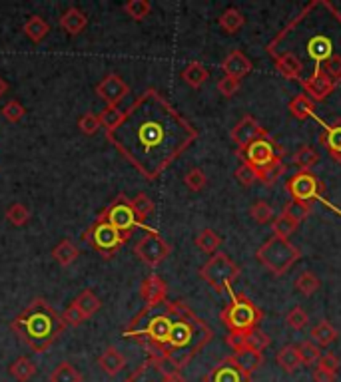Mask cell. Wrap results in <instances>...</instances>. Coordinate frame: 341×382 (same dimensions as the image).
Here are the masks:
<instances>
[{"label": "cell", "mask_w": 341, "mask_h": 382, "mask_svg": "<svg viewBox=\"0 0 341 382\" xmlns=\"http://www.w3.org/2000/svg\"><path fill=\"white\" fill-rule=\"evenodd\" d=\"M210 78V70L200 64V62H190L188 66L182 70V80L190 88H200L205 80Z\"/></svg>", "instance_id": "cell-26"}, {"label": "cell", "mask_w": 341, "mask_h": 382, "mask_svg": "<svg viewBox=\"0 0 341 382\" xmlns=\"http://www.w3.org/2000/svg\"><path fill=\"white\" fill-rule=\"evenodd\" d=\"M9 373L16 382H29L36 374V364L32 363L29 356H20L10 364Z\"/></svg>", "instance_id": "cell-28"}, {"label": "cell", "mask_w": 341, "mask_h": 382, "mask_svg": "<svg viewBox=\"0 0 341 382\" xmlns=\"http://www.w3.org/2000/svg\"><path fill=\"white\" fill-rule=\"evenodd\" d=\"M282 213H285L287 217H292V220L300 225L303 220H307V217H310V213H312V205L302 203V201L292 200L290 203H285V207H283Z\"/></svg>", "instance_id": "cell-44"}, {"label": "cell", "mask_w": 341, "mask_h": 382, "mask_svg": "<svg viewBox=\"0 0 341 382\" xmlns=\"http://www.w3.org/2000/svg\"><path fill=\"white\" fill-rule=\"evenodd\" d=\"M275 363L285 373H295L297 368H302V358H300V351L295 344H285L280 349V353L275 354Z\"/></svg>", "instance_id": "cell-24"}, {"label": "cell", "mask_w": 341, "mask_h": 382, "mask_svg": "<svg viewBox=\"0 0 341 382\" xmlns=\"http://www.w3.org/2000/svg\"><path fill=\"white\" fill-rule=\"evenodd\" d=\"M285 323H287L290 329H293V331H302V329H305L307 323H310V316H307V313L303 311L302 306H293L292 311L285 315Z\"/></svg>", "instance_id": "cell-48"}, {"label": "cell", "mask_w": 341, "mask_h": 382, "mask_svg": "<svg viewBox=\"0 0 341 382\" xmlns=\"http://www.w3.org/2000/svg\"><path fill=\"white\" fill-rule=\"evenodd\" d=\"M58 26L70 36H78L88 26V16L76 6H70L58 20Z\"/></svg>", "instance_id": "cell-20"}, {"label": "cell", "mask_w": 341, "mask_h": 382, "mask_svg": "<svg viewBox=\"0 0 341 382\" xmlns=\"http://www.w3.org/2000/svg\"><path fill=\"white\" fill-rule=\"evenodd\" d=\"M184 185L190 191H202L208 185V175L204 173V170H200V167H192L190 172L184 175Z\"/></svg>", "instance_id": "cell-46"}, {"label": "cell", "mask_w": 341, "mask_h": 382, "mask_svg": "<svg viewBox=\"0 0 341 382\" xmlns=\"http://www.w3.org/2000/svg\"><path fill=\"white\" fill-rule=\"evenodd\" d=\"M245 336H248V333H228L225 343L234 353H238V351H244L245 349Z\"/></svg>", "instance_id": "cell-55"}, {"label": "cell", "mask_w": 341, "mask_h": 382, "mask_svg": "<svg viewBox=\"0 0 341 382\" xmlns=\"http://www.w3.org/2000/svg\"><path fill=\"white\" fill-rule=\"evenodd\" d=\"M317 162H320V153L312 145H302L293 155V163L300 167V172H312V167L317 165Z\"/></svg>", "instance_id": "cell-35"}, {"label": "cell", "mask_w": 341, "mask_h": 382, "mask_svg": "<svg viewBox=\"0 0 341 382\" xmlns=\"http://www.w3.org/2000/svg\"><path fill=\"white\" fill-rule=\"evenodd\" d=\"M84 376L80 373L78 368L68 361L60 363L52 373H50V382H82Z\"/></svg>", "instance_id": "cell-33"}, {"label": "cell", "mask_w": 341, "mask_h": 382, "mask_svg": "<svg viewBox=\"0 0 341 382\" xmlns=\"http://www.w3.org/2000/svg\"><path fill=\"white\" fill-rule=\"evenodd\" d=\"M140 296L144 299L146 305H154V303L166 301L168 299L166 281L160 277V275H156V273L148 275V277L142 281V285H140Z\"/></svg>", "instance_id": "cell-19"}, {"label": "cell", "mask_w": 341, "mask_h": 382, "mask_svg": "<svg viewBox=\"0 0 341 382\" xmlns=\"http://www.w3.org/2000/svg\"><path fill=\"white\" fill-rule=\"evenodd\" d=\"M74 305L78 306L80 311L90 319V316L96 315L98 311L102 309V301H100V296L94 295L90 289H84V291L74 299Z\"/></svg>", "instance_id": "cell-34"}, {"label": "cell", "mask_w": 341, "mask_h": 382, "mask_svg": "<svg viewBox=\"0 0 341 382\" xmlns=\"http://www.w3.org/2000/svg\"><path fill=\"white\" fill-rule=\"evenodd\" d=\"M337 86V82L330 78L325 72H320V74H313L307 80H303L302 88L305 90V96L312 100V102H322L327 96L332 94L333 90Z\"/></svg>", "instance_id": "cell-17"}, {"label": "cell", "mask_w": 341, "mask_h": 382, "mask_svg": "<svg viewBox=\"0 0 341 382\" xmlns=\"http://www.w3.org/2000/svg\"><path fill=\"white\" fill-rule=\"evenodd\" d=\"M218 24H220V29L224 30L225 34H235L245 24V16L238 9H228L220 14Z\"/></svg>", "instance_id": "cell-29"}, {"label": "cell", "mask_w": 341, "mask_h": 382, "mask_svg": "<svg viewBox=\"0 0 341 382\" xmlns=\"http://www.w3.org/2000/svg\"><path fill=\"white\" fill-rule=\"evenodd\" d=\"M240 86H242V82H240V80L224 76L220 82H218V92L224 96V98H232V96L240 90Z\"/></svg>", "instance_id": "cell-53"}, {"label": "cell", "mask_w": 341, "mask_h": 382, "mask_svg": "<svg viewBox=\"0 0 341 382\" xmlns=\"http://www.w3.org/2000/svg\"><path fill=\"white\" fill-rule=\"evenodd\" d=\"M122 10L126 12L130 19L140 22V20H144L152 12V4L148 0H130V2H126L122 6Z\"/></svg>", "instance_id": "cell-43"}, {"label": "cell", "mask_w": 341, "mask_h": 382, "mask_svg": "<svg viewBox=\"0 0 341 382\" xmlns=\"http://www.w3.org/2000/svg\"><path fill=\"white\" fill-rule=\"evenodd\" d=\"M255 173H258V182H262L263 185H273L285 173V163L282 160H278L275 163H272V165H268V167H263V170Z\"/></svg>", "instance_id": "cell-42"}, {"label": "cell", "mask_w": 341, "mask_h": 382, "mask_svg": "<svg viewBox=\"0 0 341 382\" xmlns=\"http://www.w3.org/2000/svg\"><path fill=\"white\" fill-rule=\"evenodd\" d=\"M315 366H320L323 371H330V373L337 374V371H340L341 366V361L333 353H323L322 358H320V363L315 364Z\"/></svg>", "instance_id": "cell-54"}, {"label": "cell", "mask_w": 341, "mask_h": 382, "mask_svg": "<svg viewBox=\"0 0 341 382\" xmlns=\"http://www.w3.org/2000/svg\"><path fill=\"white\" fill-rule=\"evenodd\" d=\"M238 158L242 162L250 163L255 172H260V170L272 165L278 160H282V150L278 148V143L273 142L272 135L265 134L262 138H258L255 142L250 143L244 150H238Z\"/></svg>", "instance_id": "cell-11"}, {"label": "cell", "mask_w": 341, "mask_h": 382, "mask_svg": "<svg viewBox=\"0 0 341 382\" xmlns=\"http://www.w3.org/2000/svg\"><path fill=\"white\" fill-rule=\"evenodd\" d=\"M320 143L341 165V120H335L333 124L325 125V130L320 135Z\"/></svg>", "instance_id": "cell-21"}, {"label": "cell", "mask_w": 341, "mask_h": 382, "mask_svg": "<svg viewBox=\"0 0 341 382\" xmlns=\"http://www.w3.org/2000/svg\"><path fill=\"white\" fill-rule=\"evenodd\" d=\"M62 321L66 323V326H78L82 325L84 321H88V316L84 315L74 303H70V305L66 306V311H64V315H62Z\"/></svg>", "instance_id": "cell-52"}, {"label": "cell", "mask_w": 341, "mask_h": 382, "mask_svg": "<svg viewBox=\"0 0 341 382\" xmlns=\"http://www.w3.org/2000/svg\"><path fill=\"white\" fill-rule=\"evenodd\" d=\"M297 351H300L302 364H305V366H315V364L320 363V358H322L323 354L322 346H317L313 341H303V343L297 346Z\"/></svg>", "instance_id": "cell-40"}, {"label": "cell", "mask_w": 341, "mask_h": 382, "mask_svg": "<svg viewBox=\"0 0 341 382\" xmlns=\"http://www.w3.org/2000/svg\"><path fill=\"white\" fill-rule=\"evenodd\" d=\"M78 128L82 134L94 135L98 130L102 128V124H100V118H98V114L86 112V114H82L78 118Z\"/></svg>", "instance_id": "cell-50"}, {"label": "cell", "mask_w": 341, "mask_h": 382, "mask_svg": "<svg viewBox=\"0 0 341 382\" xmlns=\"http://www.w3.org/2000/svg\"><path fill=\"white\" fill-rule=\"evenodd\" d=\"M250 217L255 221V223H270L273 221V207L270 203H265V201H255L254 205L250 207Z\"/></svg>", "instance_id": "cell-47"}, {"label": "cell", "mask_w": 341, "mask_h": 382, "mask_svg": "<svg viewBox=\"0 0 341 382\" xmlns=\"http://www.w3.org/2000/svg\"><path fill=\"white\" fill-rule=\"evenodd\" d=\"M204 382H252V374L245 373L234 356H225L205 374Z\"/></svg>", "instance_id": "cell-14"}, {"label": "cell", "mask_w": 341, "mask_h": 382, "mask_svg": "<svg viewBox=\"0 0 341 382\" xmlns=\"http://www.w3.org/2000/svg\"><path fill=\"white\" fill-rule=\"evenodd\" d=\"M2 115H4V120H9L10 124H16L26 115V110H24V105L20 104L19 100H10V102L2 105Z\"/></svg>", "instance_id": "cell-49"}, {"label": "cell", "mask_w": 341, "mask_h": 382, "mask_svg": "<svg viewBox=\"0 0 341 382\" xmlns=\"http://www.w3.org/2000/svg\"><path fill=\"white\" fill-rule=\"evenodd\" d=\"M98 217L106 220L108 223H112L118 231L126 233L130 237H132L134 229H144L146 233L148 231H154L150 225H146L144 221L138 220L136 211H134L132 203H130V200H128L124 193L116 195V200L112 201V203H108L106 207L98 213Z\"/></svg>", "instance_id": "cell-9"}, {"label": "cell", "mask_w": 341, "mask_h": 382, "mask_svg": "<svg viewBox=\"0 0 341 382\" xmlns=\"http://www.w3.org/2000/svg\"><path fill=\"white\" fill-rule=\"evenodd\" d=\"M337 334H340L337 333V329H335L330 321H320V323L312 329V339L317 346H330L332 343H335Z\"/></svg>", "instance_id": "cell-30"}, {"label": "cell", "mask_w": 341, "mask_h": 382, "mask_svg": "<svg viewBox=\"0 0 341 382\" xmlns=\"http://www.w3.org/2000/svg\"><path fill=\"white\" fill-rule=\"evenodd\" d=\"M195 247L208 255H214L218 253V249L222 247V237L214 229H202L195 235Z\"/></svg>", "instance_id": "cell-32"}, {"label": "cell", "mask_w": 341, "mask_h": 382, "mask_svg": "<svg viewBox=\"0 0 341 382\" xmlns=\"http://www.w3.org/2000/svg\"><path fill=\"white\" fill-rule=\"evenodd\" d=\"M6 221H9L10 225H14V227H24L26 223L32 217V213L30 210L24 205V203H12L9 205V210H6Z\"/></svg>", "instance_id": "cell-38"}, {"label": "cell", "mask_w": 341, "mask_h": 382, "mask_svg": "<svg viewBox=\"0 0 341 382\" xmlns=\"http://www.w3.org/2000/svg\"><path fill=\"white\" fill-rule=\"evenodd\" d=\"M323 190V182L313 172H297L285 183V191L292 195V200L307 205H313V201L320 200Z\"/></svg>", "instance_id": "cell-13"}, {"label": "cell", "mask_w": 341, "mask_h": 382, "mask_svg": "<svg viewBox=\"0 0 341 382\" xmlns=\"http://www.w3.org/2000/svg\"><path fill=\"white\" fill-rule=\"evenodd\" d=\"M212 339H214V331L208 326V323L195 315L185 303L175 301L174 325L160 358H164L174 368L182 371L184 366H188V363H192L195 354L204 351V346Z\"/></svg>", "instance_id": "cell-3"}, {"label": "cell", "mask_w": 341, "mask_h": 382, "mask_svg": "<svg viewBox=\"0 0 341 382\" xmlns=\"http://www.w3.org/2000/svg\"><path fill=\"white\" fill-rule=\"evenodd\" d=\"M337 381V374L330 373V371H323L320 366H315L313 371V382H335Z\"/></svg>", "instance_id": "cell-56"}, {"label": "cell", "mask_w": 341, "mask_h": 382, "mask_svg": "<svg viewBox=\"0 0 341 382\" xmlns=\"http://www.w3.org/2000/svg\"><path fill=\"white\" fill-rule=\"evenodd\" d=\"M170 253H172L170 243L156 229L144 233L134 245V255L140 261H144L148 267H158L162 261H166Z\"/></svg>", "instance_id": "cell-12"}, {"label": "cell", "mask_w": 341, "mask_h": 382, "mask_svg": "<svg viewBox=\"0 0 341 382\" xmlns=\"http://www.w3.org/2000/svg\"><path fill=\"white\" fill-rule=\"evenodd\" d=\"M272 344V336L268 333H263L262 329H254L250 331L248 336H245V349L250 351H255V353H262Z\"/></svg>", "instance_id": "cell-39"}, {"label": "cell", "mask_w": 341, "mask_h": 382, "mask_svg": "<svg viewBox=\"0 0 341 382\" xmlns=\"http://www.w3.org/2000/svg\"><path fill=\"white\" fill-rule=\"evenodd\" d=\"M98 118H100L102 128H106V132H110V130H114V128L122 122L124 112H122L118 105H106V108L98 114Z\"/></svg>", "instance_id": "cell-45"}, {"label": "cell", "mask_w": 341, "mask_h": 382, "mask_svg": "<svg viewBox=\"0 0 341 382\" xmlns=\"http://www.w3.org/2000/svg\"><path fill=\"white\" fill-rule=\"evenodd\" d=\"M200 277L204 279L215 293H224V291H230L232 283L240 277V267L224 251H218L208 259V263L200 267Z\"/></svg>", "instance_id": "cell-8"}, {"label": "cell", "mask_w": 341, "mask_h": 382, "mask_svg": "<svg viewBox=\"0 0 341 382\" xmlns=\"http://www.w3.org/2000/svg\"><path fill=\"white\" fill-rule=\"evenodd\" d=\"M124 382H185L182 371L160 356H148Z\"/></svg>", "instance_id": "cell-10"}, {"label": "cell", "mask_w": 341, "mask_h": 382, "mask_svg": "<svg viewBox=\"0 0 341 382\" xmlns=\"http://www.w3.org/2000/svg\"><path fill=\"white\" fill-rule=\"evenodd\" d=\"M198 135L194 125L156 88L144 90L124 112L122 122L106 132L108 142L148 182L166 172Z\"/></svg>", "instance_id": "cell-1"}, {"label": "cell", "mask_w": 341, "mask_h": 382, "mask_svg": "<svg viewBox=\"0 0 341 382\" xmlns=\"http://www.w3.org/2000/svg\"><path fill=\"white\" fill-rule=\"evenodd\" d=\"M235 180L242 183L244 187H250V185H254L258 182V173H255V170L250 163L242 162L235 170Z\"/></svg>", "instance_id": "cell-51"}, {"label": "cell", "mask_w": 341, "mask_h": 382, "mask_svg": "<svg viewBox=\"0 0 341 382\" xmlns=\"http://www.w3.org/2000/svg\"><path fill=\"white\" fill-rule=\"evenodd\" d=\"M22 32L26 34V38L30 42H34V44H40L42 40L49 36L50 32V24L46 20L39 16V14H34V16H30L26 22H24V26H22Z\"/></svg>", "instance_id": "cell-23"}, {"label": "cell", "mask_w": 341, "mask_h": 382, "mask_svg": "<svg viewBox=\"0 0 341 382\" xmlns=\"http://www.w3.org/2000/svg\"><path fill=\"white\" fill-rule=\"evenodd\" d=\"M297 229V223L292 220V217H287L285 213L282 215H278V217H273L272 221V231H273V237H280V239H290Z\"/></svg>", "instance_id": "cell-37"}, {"label": "cell", "mask_w": 341, "mask_h": 382, "mask_svg": "<svg viewBox=\"0 0 341 382\" xmlns=\"http://www.w3.org/2000/svg\"><path fill=\"white\" fill-rule=\"evenodd\" d=\"M268 54H292L303 70V80L325 72L341 82V12L330 0H312L270 44Z\"/></svg>", "instance_id": "cell-2"}, {"label": "cell", "mask_w": 341, "mask_h": 382, "mask_svg": "<svg viewBox=\"0 0 341 382\" xmlns=\"http://www.w3.org/2000/svg\"><path fill=\"white\" fill-rule=\"evenodd\" d=\"M98 366L108 376H116L126 368V356L120 353L116 346H108V349H104V353L98 356Z\"/></svg>", "instance_id": "cell-22"}, {"label": "cell", "mask_w": 341, "mask_h": 382, "mask_svg": "<svg viewBox=\"0 0 341 382\" xmlns=\"http://www.w3.org/2000/svg\"><path fill=\"white\" fill-rule=\"evenodd\" d=\"M255 257L272 275L280 277V275H285L300 261L302 251L295 247L290 239L270 237L255 251Z\"/></svg>", "instance_id": "cell-6"}, {"label": "cell", "mask_w": 341, "mask_h": 382, "mask_svg": "<svg viewBox=\"0 0 341 382\" xmlns=\"http://www.w3.org/2000/svg\"><path fill=\"white\" fill-rule=\"evenodd\" d=\"M228 293L232 296V301L220 313V319L228 329V333H250L258 329L263 319L262 309L244 293H234L232 289Z\"/></svg>", "instance_id": "cell-5"}, {"label": "cell", "mask_w": 341, "mask_h": 382, "mask_svg": "<svg viewBox=\"0 0 341 382\" xmlns=\"http://www.w3.org/2000/svg\"><path fill=\"white\" fill-rule=\"evenodd\" d=\"M265 134H268V132L263 130L262 124L255 120L254 115H244V118L232 128L230 138H232V142L238 145V150H244L250 143L255 142L258 138H262V135Z\"/></svg>", "instance_id": "cell-15"}, {"label": "cell", "mask_w": 341, "mask_h": 382, "mask_svg": "<svg viewBox=\"0 0 341 382\" xmlns=\"http://www.w3.org/2000/svg\"><path fill=\"white\" fill-rule=\"evenodd\" d=\"M10 331L32 349V353L40 354L56 343V339L66 331V323L46 299L36 296L12 319Z\"/></svg>", "instance_id": "cell-4"}, {"label": "cell", "mask_w": 341, "mask_h": 382, "mask_svg": "<svg viewBox=\"0 0 341 382\" xmlns=\"http://www.w3.org/2000/svg\"><path fill=\"white\" fill-rule=\"evenodd\" d=\"M94 90H96V96L106 102V105H118L130 94V86L118 74H108Z\"/></svg>", "instance_id": "cell-16"}, {"label": "cell", "mask_w": 341, "mask_h": 382, "mask_svg": "<svg viewBox=\"0 0 341 382\" xmlns=\"http://www.w3.org/2000/svg\"><path fill=\"white\" fill-rule=\"evenodd\" d=\"M6 90H9V82L0 78V98H2V96L6 94Z\"/></svg>", "instance_id": "cell-57"}, {"label": "cell", "mask_w": 341, "mask_h": 382, "mask_svg": "<svg viewBox=\"0 0 341 382\" xmlns=\"http://www.w3.org/2000/svg\"><path fill=\"white\" fill-rule=\"evenodd\" d=\"M130 235L118 231L112 223H108L102 217H96L94 223L82 233V241L92 251H96L102 259H112L120 249L128 243Z\"/></svg>", "instance_id": "cell-7"}, {"label": "cell", "mask_w": 341, "mask_h": 382, "mask_svg": "<svg viewBox=\"0 0 341 382\" xmlns=\"http://www.w3.org/2000/svg\"><path fill=\"white\" fill-rule=\"evenodd\" d=\"M80 251L78 247L70 241V239H62L56 247L52 249V259L58 263L60 267H68V265H72L76 259H78Z\"/></svg>", "instance_id": "cell-25"}, {"label": "cell", "mask_w": 341, "mask_h": 382, "mask_svg": "<svg viewBox=\"0 0 341 382\" xmlns=\"http://www.w3.org/2000/svg\"><path fill=\"white\" fill-rule=\"evenodd\" d=\"M235 358V363L240 364L244 368L245 373L254 374L260 366H263V354L255 353V351H250V349H244V351H238V353L232 354Z\"/></svg>", "instance_id": "cell-31"}, {"label": "cell", "mask_w": 341, "mask_h": 382, "mask_svg": "<svg viewBox=\"0 0 341 382\" xmlns=\"http://www.w3.org/2000/svg\"><path fill=\"white\" fill-rule=\"evenodd\" d=\"M320 286H322V281L312 271H303V273H300V277L295 279V289L305 296H312L313 293H317Z\"/></svg>", "instance_id": "cell-36"}, {"label": "cell", "mask_w": 341, "mask_h": 382, "mask_svg": "<svg viewBox=\"0 0 341 382\" xmlns=\"http://www.w3.org/2000/svg\"><path fill=\"white\" fill-rule=\"evenodd\" d=\"M252 68H254L252 60L245 56L242 50H232L222 62V70H224L225 76L240 80V82H242V78H245L252 72Z\"/></svg>", "instance_id": "cell-18"}, {"label": "cell", "mask_w": 341, "mask_h": 382, "mask_svg": "<svg viewBox=\"0 0 341 382\" xmlns=\"http://www.w3.org/2000/svg\"><path fill=\"white\" fill-rule=\"evenodd\" d=\"M290 112L295 120H310L315 115V102H312L310 98L305 94H297L293 98L292 102H290Z\"/></svg>", "instance_id": "cell-27"}, {"label": "cell", "mask_w": 341, "mask_h": 382, "mask_svg": "<svg viewBox=\"0 0 341 382\" xmlns=\"http://www.w3.org/2000/svg\"><path fill=\"white\" fill-rule=\"evenodd\" d=\"M130 203H132V207H134V211H136L138 220L144 221L146 223V220L154 213V210H156V205H154V201L148 197L146 193H138V195H134L132 200H130Z\"/></svg>", "instance_id": "cell-41"}]
</instances>
